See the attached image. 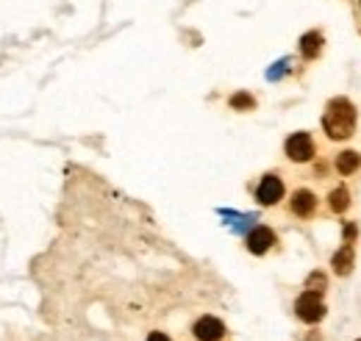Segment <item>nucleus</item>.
<instances>
[{"label":"nucleus","mask_w":361,"mask_h":341,"mask_svg":"<svg viewBox=\"0 0 361 341\" xmlns=\"http://www.w3.org/2000/svg\"><path fill=\"white\" fill-rule=\"evenodd\" d=\"M322 130L334 142H345L356 130V106L348 97H334L328 100L322 111Z\"/></svg>","instance_id":"nucleus-1"},{"label":"nucleus","mask_w":361,"mask_h":341,"mask_svg":"<svg viewBox=\"0 0 361 341\" xmlns=\"http://www.w3.org/2000/svg\"><path fill=\"white\" fill-rule=\"evenodd\" d=\"M325 302H322V292H312V289H306L300 297L295 299V314H298V319H303L306 325H314L319 322L322 316H325Z\"/></svg>","instance_id":"nucleus-2"},{"label":"nucleus","mask_w":361,"mask_h":341,"mask_svg":"<svg viewBox=\"0 0 361 341\" xmlns=\"http://www.w3.org/2000/svg\"><path fill=\"white\" fill-rule=\"evenodd\" d=\"M286 156H289V161H295V164L312 161L317 156V144H314V139H312V133H306V130L292 133V136L286 139Z\"/></svg>","instance_id":"nucleus-3"},{"label":"nucleus","mask_w":361,"mask_h":341,"mask_svg":"<svg viewBox=\"0 0 361 341\" xmlns=\"http://www.w3.org/2000/svg\"><path fill=\"white\" fill-rule=\"evenodd\" d=\"M256 200H259V206H267V209L283 200V180H281L275 172L264 175V178L259 180V186H256Z\"/></svg>","instance_id":"nucleus-4"},{"label":"nucleus","mask_w":361,"mask_h":341,"mask_svg":"<svg viewBox=\"0 0 361 341\" xmlns=\"http://www.w3.org/2000/svg\"><path fill=\"white\" fill-rule=\"evenodd\" d=\"M247 250L253 253V256H264V253H270L272 247L278 244V236H275V230L267 228V225H256L250 233H247Z\"/></svg>","instance_id":"nucleus-5"},{"label":"nucleus","mask_w":361,"mask_h":341,"mask_svg":"<svg viewBox=\"0 0 361 341\" xmlns=\"http://www.w3.org/2000/svg\"><path fill=\"white\" fill-rule=\"evenodd\" d=\"M195 339L197 341H220L226 336V325L217 319V316H200L192 328Z\"/></svg>","instance_id":"nucleus-6"},{"label":"nucleus","mask_w":361,"mask_h":341,"mask_svg":"<svg viewBox=\"0 0 361 341\" xmlns=\"http://www.w3.org/2000/svg\"><path fill=\"white\" fill-rule=\"evenodd\" d=\"M289 209L295 216H300V219H309V216H314L317 211V194L312 189H298L295 194H292V200H289Z\"/></svg>","instance_id":"nucleus-7"},{"label":"nucleus","mask_w":361,"mask_h":341,"mask_svg":"<svg viewBox=\"0 0 361 341\" xmlns=\"http://www.w3.org/2000/svg\"><path fill=\"white\" fill-rule=\"evenodd\" d=\"M322 44H325V37H322L319 31L303 34V37H300V56L312 61V58H317V56L322 53Z\"/></svg>","instance_id":"nucleus-8"},{"label":"nucleus","mask_w":361,"mask_h":341,"mask_svg":"<svg viewBox=\"0 0 361 341\" xmlns=\"http://www.w3.org/2000/svg\"><path fill=\"white\" fill-rule=\"evenodd\" d=\"M353 244H345L336 256L331 258V266H334V272L336 275H350V269H353Z\"/></svg>","instance_id":"nucleus-9"},{"label":"nucleus","mask_w":361,"mask_h":341,"mask_svg":"<svg viewBox=\"0 0 361 341\" xmlns=\"http://www.w3.org/2000/svg\"><path fill=\"white\" fill-rule=\"evenodd\" d=\"M361 167V156L356 153V150H342L339 156H336V170H339V175H353V172Z\"/></svg>","instance_id":"nucleus-10"},{"label":"nucleus","mask_w":361,"mask_h":341,"mask_svg":"<svg viewBox=\"0 0 361 341\" xmlns=\"http://www.w3.org/2000/svg\"><path fill=\"white\" fill-rule=\"evenodd\" d=\"M350 206V192L345 186H336L331 194H328V209L334 213H345Z\"/></svg>","instance_id":"nucleus-11"},{"label":"nucleus","mask_w":361,"mask_h":341,"mask_svg":"<svg viewBox=\"0 0 361 341\" xmlns=\"http://www.w3.org/2000/svg\"><path fill=\"white\" fill-rule=\"evenodd\" d=\"M228 103H231V108H233V111H253V108H256V97H253V94H247V92H236Z\"/></svg>","instance_id":"nucleus-12"},{"label":"nucleus","mask_w":361,"mask_h":341,"mask_svg":"<svg viewBox=\"0 0 361 341\" xmlns=\"http://www.w3.org/2000/svg\"><path fill=\"white\" fill-rule=\"evenodd\" d=\"M306 289H312V292H325V289H328V278H325L322 272H312L309 280H306Z\"/></svg>","instance_id":"nucleus-13"},{"label":"nucleus","mask_w":361,"mask_h":341,"mask_svg":"<svg viewBox=\"0 0 361 341\" xmlns=\"http://www.w3.org/2000/svg\"><path fill=\"white\" fill-rule=\"evenodd\" d=\"M342 236H345V244H353L356 236H359V228H356L353 222H345V225H342Z\"/></svg>","instance_id":"nucleus-14"},{"label":"nucleus","mask_w":361,"mask_h":341,"mask_svg":"<svg viewBox=\"0 0 361 341\" xmlns=\"http://www.w3.org/2000/svg\"><path fill=\"white\" fill-rule=\"evenodd\" d=\"M147 341H170V339H167L164 333H150V336H147Z\"/></svg>","instance_id":"nucleus-15"},{"label":"nucleus","mask_w":361,"mask_h":341,"mask_svg":"<svg viewBox=\"0 0 361 341\" xmlns=\"http://www.w3.org/2000/svg\"><path fill=\"white\" fill-rule=\"evenodd\" d=\"M359 341H361V339H359Z\"/></svg>","instance_id":"nucleus-16"}]
</instances>
